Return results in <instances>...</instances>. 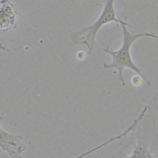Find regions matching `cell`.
Listing matches in <instances>:
<instances>
[{
	"label": "cell",
	"instance_id": "7a4b0ae2",
	"mask_svg": "<svg viewBox=\"0 0 158 158\" xmlns=\"http://www.w3.org/2000/svg\"><path fill=\"white\" fill-rule=\"evenodd\" d=\"M114 0H106L104 10L98 20L89 27L83 28L73 34V39L76 40L81 37L77 40L87 46L89 49V54L91 53L93 48L96 34L104 25L110 22H115L120 24H124L126 26L137 29L134 26L116 18L114 8Z\"/></svg>",
	"mask_w": 158,
	"mask_h": 158
},
{
	"label": "cell",
	"instance_id": "277c9868",
	"mask_svg": "<svg viewBox=\"0 0 158 158\" xmlns=\"http://www.w3.org/2000/svg\"><path fill=\"white\" fill-rule=\"evenodd\" d=\"M147 108H148V106H146L145 107L143 111V113H142V114L140 115V116H139V118H138V119L137 120H135L134 122V124H132L131 126L128 129L127 131H126L122 135H121L117 137L116 138H112L111 139V140L110 141H108V142H107L106 143L102 145L101 146H99L98 148H96V149H94V150H92V151H90L89 152H87V153H85V154H83V155H82V156H80V157H78V158H81V157H83V156H85V155H86V154H88V153H90L92 152H93V151H95V150H97V149H99V148H100V147H102L103 146H104L107 143H110L111 141H113V140H115L116 139H119L120 138L122 137L123 136H125V135H126L128 132L129 131L131 130H133L134 128H135V127L137 123L139 121H140V120L143 118V116L144 114V113L146 112V110H147Z\"/></svg>",
	"mask_w": 158,
	"mask_h": 158
},
{
	"label": "cell",
	"instance_id": "6da1fadb",
	"mask_svg": "<svg viewBox=\"0 0 158 158\" xmlns=\"http://www.w3.org/2000/svg\"><path fill=\"white\" fill-rule=\"evenodd\" d=\"M126 25L124 24H121L123 33V44L122 46L117 51H113L109 48V46H107L106 49H104L106 52L110 54L113 56V61L112 64L107 65L104 64V68L106 69L115 68L119 70V79L121 80L123 85H125L123 77V70L126 67L131 69L132 70L135 71L147 83V85H150V82L147 80L145 77L141 73L140 69L134 64L132 62L131 56L130 48L134 41L139 38L142 37H151L158 38V36L152 33L142 32V33L131 34L129 31L126 28Z\"/></svg>",
	"mask_w": 158,
	"mask_h": 158
},
{
	"label": "cell",
	"instance_id": "3957f363",
	"mask_svg": "<svg viewBox=\"0 0 158 158\" xmlns=\"http://www.w3.org/2000/svg\"><path fill=\"white\" fill-rule=\"evenodd\" d=\"M18 15L14 5L8 0L0 2V30L5 31L16 28Z\"/></svg>",
	"mask_w": 158,
	"mask_h": 158
}]
</instances>
